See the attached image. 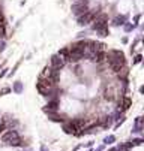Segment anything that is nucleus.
<instances>
[{
    "label": "nucleus",
    "mask_w": 144,
    "mask_h": 151,
    "mask_svg": "<svg viewBox=\"0 0 144 151\" xmlns=\"http://www.w3.org/2000/svg\"><path fill=\"white\" fill-rule=\"evenodd\" d=\"M131 103H132V100H131L129 97H125V99H123V103H122L123 109H128V108L131 106Z\"/></svg>",
    "instance_id": "nucleus-10"
},
{
    "label": "nucleus",
    "mask_w": 144,
    "mask_h": 151,
    "mask_svg": "<svg viewBox=\"0 0 144 151\" xmlns=\"http://www.w3.org/2000/svg\"><path fill=\"white\" fill-rule=\"evenodd\" d=\"M93 18H95V14H93V12H87L86 15H81V17L78 18V23H80L81 26H84V24L93 21Z\"/></svg>",
    "instance_id": "nucleus-5"
},
{
    "label": "nucleus",
    "mask_w": 144,
    "mask_h": 151,
    "mask_svg": "<svg viewBox=\"0 0 144 151\" xmlns=\"http://www.w3.org/2000/svg\"><path fill=\"white\" fill-rule=\"evenodd\" d=\"M53 84H54V82H53L51 78H45V76H41L39 81H38V84H36V87H38V90H39L41 94L48 96V94H51Z\"/></svg>",
    "instance_id": "nucleus-2"
},
{
    "label": "nucleus",
    "mask_w": 144,
    "mask_h": 151,
    "mask_svg": "<svg viewBox=\"0 0 144 151\" xmlns=\"http://www.w3.org/2000/svg\"><path fill=\"white\" fill-rule=\"evenodd\" d=\"M45 111H57V102H50L47 105V109Z\"/></svg>",
    "instance_id": "nucleus-9"
},
{
    "label": "nucleus",
    "mask_w": 144,
    "mask_h": 151,
    "mask_svg": "<svg viewBox=\"0 0 144 151\" xmlns=\"http://www.w3.org/2000/svg\"><path fill=\"white\" fill-rule=\"evenodd\" d=\"M3 35H5V27H3V26H0V38H2Z\"/></svg>",
    "instance_id": "nucleus-11"
},
{
    "label": "nucleus",
    "mask_w": 144,
    "mask_h": 151,
    "mask_svg": "<svg viewBox=\"0 0 144 151\" xmlns=\"http://www.w3.org/2000/svg\"><path fill=\"white\" fill-rule=\"evenodd\" d=\"M3 129H5V124H2V126H0V133H2V130Z\"/></svg>",
    "instance_id": "nucleus-12"
},
{
    "label": "nucleus",
    "mask_w": 144,
    "mask_h": 151,
    "mask_svg": "<svg viewBox=\"0 0 144 151\" xmlns=\"http://www.w3.org/2000/svg\"><path fill=\"white\" fill-rule=\"evenodd\" d=\"M63 129H65V132H66V133H69V135H75V133H77V130H78V129L75 127V124L72 123V121L66 123V124L63 126Z\"/></svg>",
    "instance_id": "nucleus-7"
},
{
    "label": "nucleus",
    "mask_w": 144,
    "mask_h": 151,
    "mask_svg": "<svg viewBox=\"0 0 144 151\" xmlns=\"http://www.w3.org/2000/svg\"><path fill=\"white\" fill-rule=\"evenodd\" d=\"M105 58H107V54L101 51V52H96V55H95V58H93V60H96L98 63H101V62H104Z\"/></svg>",
    "instance_id": "nucleus-8"
},
{
    "label": "nucleus",
    "mask_w": 144,
    "mask_h": 151,
    "mask_svg": "<svg viewBox=\"0 0 144 151\" xmlns=\"http://www.w3.org/2000/svg\"><path fill=\"white\" fill-rule=\"evenodd\" d=\"M51 64H53L54 69H60L63 66V58H62L60 55H53L51 57Z\"/></svg>",
    "instance_id": "nucleus-6"
},
{
    "label": "nucleus",
    "mask_w": 144,
    "mask_h": 151,
    "mask_svg": "<svg viewBox=\"0 0 144 151\" xmlns=\"http://www.w3.org/2000/svg\"><path fill=\"white\" fill-rule=\"evenodd\" d=\"M3 21V17H2V14H0V23H2Z\"/></svg>",
    "instance_id": "nucleus-13"
},
{
    "label": "nucleus",
    "mask_w": 144,
    "mask_h": 151,
    "mask_svg": "<svg viewBox=\"0 0 144 151\" xmlns=\"http://www.w3.org/2000/svg\"><path fill=\"white\" fill-rule=\"evenodd\" d=\"M107 21H108V18H107L105 15H101V17L95 21L93 28H96V30H104V28H107Z\"/></svg>",
    "instance_id": "nucleus-4"
},
{
    "label": "nucleus",
    "mask_w": 144,
    "mask_h": 151,
    "mask_svg": "<svg viewBox=\"0 0 144 151\" xmlns=\"http://www.w3.org/2000/svg\"><path fill=\"white\" fill-rule=\"evenodd\" d=\"M107 58H108L111 67H113L116 72H119V70H120V67L125 64V55H123L122 52H119V51L111 52L110 55H107Z\"/></svg>",
    "instance_id": "nucleus-1"
},
{
    "label": "nucleus",
    "mask_w": 144,
    "mask_h": 151,
    "mask_svg": "<svg viewBox=\"0 0 144 151\" xmlns=\"http://www.w3.org/2000/svg\"><path fill=\"white\" fill-rule=\"evenodd\" d=\"M2 141L5 142V144H8V145H20V144H21V139H20L18 133L15 132V130H9V132H6L5 135H3Z\"/></svg>",
    "instance_id": "nucleus-3"
}]
</instances>
